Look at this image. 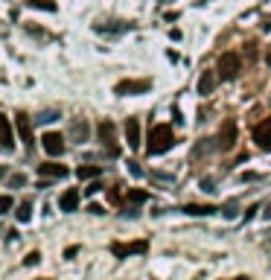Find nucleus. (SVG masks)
Returning <instances> with one entry per match:
<instances>
[{
    "label": "nucleus",
    "instance_id": "obj_11",
    "mask_svg": "<svg viewBox=\"0 0 271 280\" xmlns=\"http://www.w3.org/2000/svg\"><path fill=\"white\" fill-rule=\"evenodd\" d=\"M59 207L64 210V213H73L76 207H79V190L76 187H70V190H64L59 196Z\"/></svg>",
    "mask_w": 271,
    "mask_h": 280
},
{
    "label": "nucleus",
    "instance_id": "obj_17",
    "mask_svg": "<svg viewBox=\"0 0 271 280\" xmlns=\"http://www.w3.org/2000/svg\"><path fill=\"white\" fill-rule=\"evenodd\" d=\"M15 216H18V222H30V216H32V204H30V201H24V204H18V210H15Z\"/></svg>",
    "mask_w": 271,
    "mask_h": 280
},
{
    "label": "nucleus",
    "instance_id": "obj_15",
    "mask_svg": "<svg viewBox=\"0 0 271 280\" xmlns=\"http://www.w3.org/2000/svg\"><path fill=\"white\" fill-rule=\"evenodd\" d=\"M18 131H21V137H24V143L30 146L32 143V123L27 114H18Z\"/></svg>",
    "mask_w": 271,
    "mask_h": 280
},
{
    "label": "nucleus",
    "instance_id": "obj_26",
    "mask_svg": "<svg viewBox=\"0 0 271 280\" xmlns=\"http://www.w3.org/2000/svg\"><path fill=\"white\" fill-rule=\"evenodd\" d=\"M263 216H266V219H271V204H266V210H263Z\"/></svg>",
    "mask_w": 271,
    "mask_h": 280
},
{
    "label": "nucleus",
    "instance_id": "obj_20",
    "mask_svg": "<svg viewBox=\"0 0 271 280\" xmlns=\"http://www.w3.org/2000/svg\"><path fill=\"white\" fill-rule=\"evenodd\" d=\"M99 166H79V178H96Z\"/></svg>",
    "mask_w": 271,
    "mask_h": 280
},
{
    "label": "nucleus",
    "instance_id": "obj_18",
    "mask_svg": "<svg viewBox=\"0 0 271 280\" xmlns=\"http://www.w3.org/2000/svg\"><path fill=\"white\" fill-rule=\"evenodd\" d=\"M146 199H149L146 190H128V201H131V204H143Z\"/></svg>",
    "mask_w": 271,
    "mask_h": 280
},
{
    "label": "nucleus",
    "instance_id": "obj_16",
    "mask_svg": "<svg viewBox=\"0 0 271 280\" xmlns=\"http://www.w3.org/2000/svg\"><path fill=\"white\" fill-rule=\"evenodd\" d=\"M184 213H190V216H210V213H216V207L213 204H187Z\"/></svg>",
    "mask_w": 271,
    "mask_h": 280
},
{
    "label": "nucleus",
    "instance_id": "obj_27",
    "mask_svg": "<svg viewBox=\"0 0 271 280\" xmlns=\"http://www.w3.org/2000/svg\"><path fill=\"white\" fill-rule=\"evenodd\" d=\"M236 280H248V278H236Z\"/></svg>",
    "mask_w": 271,
    "mask_h": 280
},
{
    "label": "nucleus",
    "instance_id": "obj_8",
    "mask_svg": "<svg viewBox=\"0 0 271 280\" xmlns=\"http://www.w3.org/2000/svg\"><path fill=\"white\" fill-rule=\"evenodd\" d=\"M254 140H257L260 149L271 152V117L263 120V123H257V128H254Z\"/></svg>",
    "mask_w": 271,
    "mask_h": 280
},
{
    "label": "nucleus",
    "instance_id": "obj_23",
    "mask_svg": "<svg viewBox=\"0 0 271 280\" xmlns=\"http://www.w3.org/2000/svg\"><path fill=\"white\" fill-rule=\"evenodd\" d=\"M21 184H27V175H12L9 178V187H21Z\"/></svg>",
    "mask_w": 271,
    "mask_h": 280
},
{
    "label": "nucleus",
    "instance_id": "obj_9",
    "mask_svg": "<svg viewBox=\"0 0 271 280\" xmlns=\"http://www.w3.org/2000/svg\"><path fill=\"white\" fill-rule=\"evenodd\" d=\"M0 149L3 152H12L15 149V134H12V123L0 114Z\"/></svg>",
    "mask_w": 271,
    "mask_h": 280
},
{
    "label": "nucleus",
    "instance_id": "obj_13",
    "mask_svg": "<svg viewBox=\"0 0 271 280\" xmlns=\"http://www.w3.org/2000/svg\"><path fill=\"white\" fill-rule=\"evenodd\" d=\"M125 140H128V146H131V149H137V146H140V123H137L134 117H128V120H125Z\"/></svg>",
    "mask_w": 271,
    "mask_h": 280
},
{
    "label": "nucleus",
    "instance_id": "obj_25",
    "mask_svg": "<svg viewBox=\"0 0 271 280\" xmlns=\"http://www.w3.org/2000/svg\"><path fill=\"white\" fill-rule=\"evenodd\" d=\"M88 210H90V213H96V216H102V213H105V210H102V207H99V204H90Z\"/></svg>",
    "mask_w": 271,
    "mask_h": 280
},
{
    "label": "nucleus",
    "instance_id": "obj_21",
    "mask_svg": "<svg viewBox=\"0 0 271 280\" xmlns=\"http://www.w3.org/2000/svg\"><path fill=\"white\" fill-rule=\"evenodd\" d=\"M53 120H59V111H44L35 117V123H53Z\"/></svg>",
    "mask_w": 271,
    "mask_h": 280
},
{
    "label": "nucleus",
    "instance_id": "obj_24",
    "mask_svg": "<svg viewBox=\"0 0 271 280\" xmlns=\"http://www.w3.org/2000/svg\"><path fill=\"white\" fill-rule=\"evenodd\" d=\"M38 257H41V254H38V251H32V254L24 260V263H27V266H38Z\"/></svg>",
    "mask_w": 271,
    "mask_h": 280
},
{
    "label": "nucleus",
    "instance_id": "obj_12",
    "mask_svg": "<svg viewBox=\"0 0 271 280\" xmlns=\"http://www.w3.org/2000/svg\"><path fill=\"white\" fill-rule=\"evenodd\" d=\"M216 82H219V73H216V70H204V73L198 76V93H201V96H210L213 88H216Z\"/></svg>",
    "mask_w": 271,
    "mask_h": 280
},
{
    "label": "nucleus",
    "instance_id": "obj_6",
    "mask_svg": "<svg viewBox=\"0 0 271 280\" xmlns=\"http://www.w3.org/2000/svg\"><path fill=\"white\" fill-rule=\"evenodd\" d=\"M41 146H44V152L53 158L64 155V137L61 134H56V131H47L44 137H41Z\"/></svg>",
    "mask_w": 271,
    "mask_h": 280
},
{
    "label": "nucleus",
    "instance_id": "obj_1",
    "mask_svg": "<svg viewBox=\"0 0 271 280\" xmlns=\"http://www.w3.org/2000/svg\"><path fill=\"white\" fill-rule=\"evenodd\" d=\"M172 146H175L172 128H169L166 123L152 125V131H149V143H146V152H149V155H163V152H169Z\"/></svg>",
    "mask_w": 271,
    "mask_h": 280
},
{
    "label": "nucleus",
    "instance_id": "obj_14",
    "mask_svg": "<svg viewBox=\"0 0 271 280\" xmlns=\"http://www.w3.org/2000/svg\"><path fill=\"white\" fill-rule=\"evenodd\" d=\"M38 175L41 178H64L67 166H61V163H38Z\"/></svg>",
    "mask_w": 271,
    "mask_h": 280
},
{
    "label": "nucleus",
    "instance_id": "obj_10",
    "mask_svg": "<svg viewBox=\"0 0 271 280\" xmlns=\"http://www.w3.org/2000/svg\"><path fill=\"white\" fill-rule=\"evenodd\" d=\"M67 134H70V140H73V143H85V140H88V134H90V125L79 117V120H73V123H70Z\"/></svg>",
    "mask_w": 271,
    "mask_h": 280
},
{
    "label": "nucleus",
    "instance_id": "obj_4",
    "mask_svg": "<svg viewBox=\"0 0 271 280\" xmlns=\"http://www.w3.org/2000/svg\"><path fill=\"white\" fill-rule=\"evenodd\" d=\"M96 134H99L102 146H108V155H120L117 140H114V123H111V120H102V123L96 125Z\"/></svg>",
    "mask_w": 271,
    "mask_h": 280
},
{
    "label": "nucleus",
    "instance_id": "obj_22",
    "mask_svg": "<svg viewBox=\"0 0 271 280\" xmlns=\"http://www.w3.org/2000/svg\"><path fill=\"white\" fill-rule=\"evenodd\" d=\"M15 201H12V196H0V216L3 213H9V207H12Z\"/></svg>",
    "mask_w": 271,
    "mask_h": 280
},
{
    "label": "nucleus",
    "instance_id": "obj_5",
    "mask_svg": "<svg viewBox=\"0 0 271 280\" xmlns=\"http://www.w3.org/2000/svg\"><path fill=\"white\" fill-rule=\"evenodd\" d=\"M114 257H128V254H146L149 251V242L146 240H137V242H114L111 245Z\"/></svg>",
    "mask_w": 271,
    "mask_h": 280
},
{
    "label": "nucleus",
    "instance_id": "obj_19",
    "mask_svg": "<svg viewBox=\"0 0 271 280\" xmlns=\"http://www.w3.org/2000/svg\"><path fill=\"white\" fill-rule=\"evenodd\" d=\"M32 9H47V12H56V3L53 0H27Z\"/></svg>",
    "mask_w": 271,
    "mask_h": 280
},
{
    "label": "nucleus",
    "instance_id": "obj_7",
    "mask_svg": "<svg viewBox=\"0 0 271 280\" xmlns=\"http://www.w3.org/2000/svg\"><path fill=\"white\" fill-rule=\"evenodd\" d=\"M236 146V123L225 120L222 131H219V149H233Z\"/></svg>",
    "mask_w": 271,
    "mask_h": 280
},
{
    "label": "nucleus",
    "instance_id": "obj_2",
    "mask_svg": "<svg viewBox=\"0 0 271 280\" xmlns=\"http://www.w3.org/2000/svg\"><path fill=\"white\" fill-rule=\"evenodd\" d=\"M242 70V62L236 53H222L219 56V64H216V73H219V79H236Z\"/></svg>",
    "mask_w": 271,
    "mask_h": 280
},
{
    "label": "nucleus",
    "instance_id": "obj_3",
    "mask_svg": "<svg viewBox=\"0 0 271 280\" xmlns=\"http://www.w3.org/2000/svg\"><path fill=\"white\" fill-rule=\"evenodd\" d=\"M152 88L149 79H122L114 85V93H120V96H134V93H146Z\"/></svg>",
    "mask_w": 271,
    "mask_h": 280
}]
</instances>
